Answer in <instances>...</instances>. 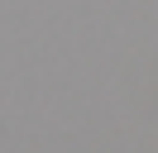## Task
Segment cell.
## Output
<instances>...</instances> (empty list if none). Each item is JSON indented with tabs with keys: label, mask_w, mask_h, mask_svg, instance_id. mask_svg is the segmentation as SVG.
Returning <instances> with one entry per match:
<instances>
[]
</instances>
